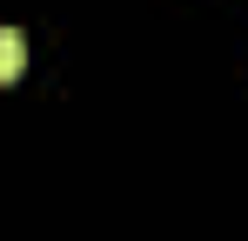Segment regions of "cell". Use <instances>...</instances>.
<instances>
[{
  "mask_svg": "<svg viewBox=\"0 0 248 241\" xmlns=\"http://www.w3.org/2000/svg\"><path fill=\"white\" fill-rule=\"evenodd\" d=\"M20 67H27V40L14 34V27H0V87L20 80Z\"/></svg>",
  "mask_w": 248,
  "mask_h": 241,
  "instance_id": "cell-1",
  "label": "cell"
}]
</instances>
